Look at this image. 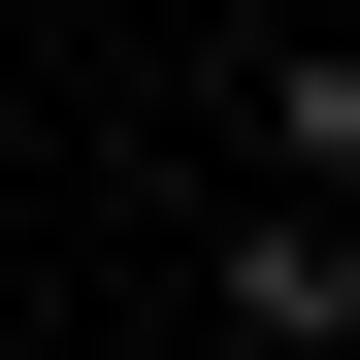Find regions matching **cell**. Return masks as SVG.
Instances as JSON below:
<instances>
[{
  "instance_id": "obj_1",
  "label": "cell",
  "mask_w": 360,
  "mask_h": 360,
  "mask_svg": "<svg viewBox=\"0 0 360 360\" xmlns=\"http://www.w3.org/2000/svg\"><path fill=\"white\" fill-rule=\"evenodd\" d=\"M229 328H262V360H328V328H360V229H328V164H262V229H229Z\"/></svg>"
}]
</instances>
